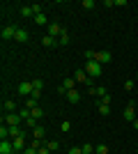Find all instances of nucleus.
<instances>
[{
  "instance_id": "obj_1",
  "label": "nucleus",
  "mask_w": 138,
  "mask_h": 154,
  "mask_svg": "<svg viewBox=\"0 0 138 154\" xmlns=\"http://www.w3.org/2000/svg\"><path fill=\"white\" fill-rule=\"evenodd\" d=\"M85 74H87L90 78L101 76V64H99L97 60H90V62H85Z\"/></svg>"
},
{
  "instance_id": "obj_6",
  "label": "nucleus",
  "mask_w": 138,
  "mask_h": 154,
  "mask_svg": "<svg viewBox=\"0 0 138 154\" xmlns=\"http://www.w3.org/2000/svg\"><path fill=\"white\" fill-rule=\"evenodd\" d=\"M32 90H35V88H32V81H23V83L19 85V94H23L26 99L32 94Z\"/></svg>"
},
{
  "instance_id": "obj_8",
  "label": "nucleus",
  "mask_w": 138,
  "mask_h": 154,
  "mask_svg": "<svg viewBox=\"0 0 138 154\" xmlns=\"http://www.w3.org/2000/svg\"><path fill=\"white\" fill-rule=\"evenodd\" d=\"M62 30H65V28L60 26V23H48V35H51L53 39L60 37V35H62Z\"/></svg>"
},
{
  "instance_id": "obj_22",
  "label": "nucleus",
  "mask_w": 138,
  "mask_h": 154,
  "mask_svg": "<svg viewBox=\"0 0 138 154\" xmlns=\"http://www.w3.org/2000/svg\"><path fill=\"white\" fill-rule=\"evenodd\" d=\"M23 103H26V108H30V110H32V108H37V101H35V99H30V97H28V99H26Z\"/></svg>"
},
{
  "instance_id": "obj_24",
  "label": "nucleus",
  "mask_w": 138,
  "mask_h": 154,
  "mask_svg": "<svg viewBox=\"0 0 138 154\" xmlns=\"http://www.w3.org/2000/svg\"><path fill=\"white\" fill-rule=\"evenodd\" d=\"M9 136H12V138H19V136H21V129L19 127H9Z\"/></svg>"
},
{
  "instance_id": "obj_18",
  "label": "nucleus",
  "mask_w": 138,
  "mask_h": 154,
  "mask_svg": "<svg viewBox=\"0 0 138 154\" xmlns=\"http://www.w3.org/2000/svg\"><path fill=\"white\" fill-rule=\"evenodd\" d=\"M41 44H44V46H55V44H58V42H55V39H53L51 35H46V37L41 39Z\"/></svg>"
},
{
  "instance_id": "obj_14",
  "label": "nucleus",
  "mask_w": 138,
  "mask_h": 154,
  "mask_svg": "<svg viewBox=\"0 0 138 154\" xmlns=\"http://www.w3.org/2000/svg\"><path fill=\"white\" fill-rule=\"evenodd\" d=\"M32 136H35V138H37V140H44V136H46V129L37 124V127L32 129Z\"/></svg>"
},
{
  "instance_id": "obj_2",
  "label": "nucleus",
  "mask_w": 138,
  "mask_h": 154,
  "mask_svg": "<svg viewBox=\"0 0 138 154\" xmlns=\"http://www.w3.org/2000/svg\"><path fill=\"white\" fill-rule=\"evenodd\" d=\"M122 117H124L127 122H133V120H136V101H133V99H129V103H127Z\"/></svg>"
},
{
  "instance_id": "obj_39",
  "label": "nucleus",
  "mask_w": 138,
  "mask_h": 154,
  "mask_svg": "<svg viewBox=\"0 0 138 154\" xmlns=\"http://www.w3.org/2000/svg\"><path fill=\"white\" fill-rule=\"evenodd\" d=\"M83 55H85V60H94V51H85Z\"/></svg>"
},
{
  "instance_id": "obj_3",
  "label": "nucleus",
  "mask_w": 138,
  "mask_h": 154,
  "mask_svg": "<svg viewBox=\"0 0 138 154\" xmlns=\"http://www.w3.org/2000/svg\"><path fill=\"white\" fill-rule=\"evenodd\" d=\"M21 120H23V117H21L19 113H7V115L2 117V124H7V127H19Z\"/></svg>"
},
{
  "instance_id": "obj_34",
  "label": "nucleus",
  "mask_w": 138,
  "mask_h": 154,
  "mask_svg": "<svg viewBox=\"0 0 138 154\" xmlns=\"http://www.w3.org/2000/svg\"><path fill=\"white\" fill-rule=\"evenodd\" d=\"M124 90H127V92L133 90V81H124Z\"/></svg>"
},
{
  "instance_id": "obj_35",
  "label": "nucleus",
  "mask_w": 138,
  "mask_h": 154,
  "mask_svg": "<svg viewBox=\"0 0 138 154\" xmlns=\"http://www.w3.org/2000/svg\"><path fill=\"white\" fill-rule=\"evenodd\" d=\"M39 97H41V90H32V94H30V99H35V101H37Z\"/></svg>"
},
{
  "instance_id": "obj_9",
  "label": "nucleus",
  "mask_w": 138,
  "mask_h": 154,
  "mask_svg": "<svg viewBox=\"0 0 138 154\" xmlns=\"http://www.w3.org/2000/svg\"><path fill=\"white\" fill-rule=\"evenodd\" d=\"M87 90H90V94L99 97V99H101V97H106V94H108V92H106V88H104V85H97V88H94V85H90Z\"/></svg>"
},
{
  "instance_id": "obj_20",
  "label": "nucleus",
  "mask_w": 138,
  "mask_h": 154,
  "mask_svg": "<svg viewBox=\"0 0 138 154\" xmlns=\"http://www.w3.org/2000/svg\"><path fill=\"white\" fill-rule=\"evenodd\" d=\"M14 108H16V103H14L12 99H7V101H5V110H7V113H14Z\"/></svg>"
},
{
  "instance_id": "obj_29",
  "label": "nucleus",
  "mask_w": 138,
  "mask_h": 154,
  "mask_svg": "<svg viewBox=\"0 0 138 154\" xmlns=\"http://www.w3.org/2000/svg\"><path fill=\"white\" fill-rule=\"evenodd\" d=\"M41 115H44V113H41V108H39V106H37V108H32V117H35V120H39Z\"/></svg>"
},
{
  "instance_id": "obj_41",
  "label": "nucleus",
  "mask_w": 138,
  "mask_h": 154,
  "mask_svg": "<svg viewBox=\"0 0 138 154\" xmlns=\"http://www.w3.org/2000/svg\"><path fill=\"white\" fill-rule=\"evenodd\" d=\"M133 129H138V117H136V120H133Z\"/></svg>"
},
{
  "instance_id": "obj_12",
  "label": "nucleus",
  "mask_w": 138,
  "mask_h": 154,
  "mask_svg": "<svg viewBox=\"0 0 138 154\" xmlns=\"http://www.w3.org/2000/svg\"><path fill=\"white\" fill-rule=\"evenodd\" d=\"M14 42H16V44H26V42H28V32H26V30H16Z\"/></svg>"
},
{
  "instance_id": "obj_31",
  "label": "nucleus",
  "mask_w": 138,
  "mask_h": 154,
  "mask_svg": "<svg viewBox=\"0 0 138 154\" xmlns=\"http://www.w3.org/2000/svg\"><path fill=\"white\" fill-rule=\"evenodd\" d=\"M32 88H35V90H41V88H44V83H41L39 78H35V81H32Z\"/></svg>"
},
{
  "instance_id": "obj_21",
  "label": "nucleus",
  "mask_w": 138,
  "mask_h": 154,
  "mask_svg": "<svg viewBox=\"0 0 138 154\" xmlns=\"http://www.w3.org/2000/svg\"><path fill=\"white\" fill-rule=\"evenodd\" d=\"M35 23H37V26H46V16L44 14H37V16H35Z\"/></svg>"
},
{
  "instance_id": "obj_7",
  "label": "nucleus",
  "mask_w": 138,
  "mask_h": 154,
  "mask_svg": "<svg viewBox=\"0 0 138 154\" xmlns=\"http://www.w3.org/2000/svg\"><path fill=\"white\" fill-rule=\"evenodd\" d=\"M111 58H113L111 51H94V60H97L99 64L101 62H111Z\"/></svg>"
},
{
  "instance_id": "obj_38",
  "label": "nucleus",
  "mask_w": 138,
  "mask_h": 154,
  "mask_svg": "<svg viewBox=\"0 0 138 154\" xmlns=\"http://www.w3.org/2000/svg\"><path fill=\"white\" fill-rule=\"evenodd\" d=\"M41 143H44V140H37V138H35V140H32V145H30V147H35V149H39V147H41Z\"/></svg>"
},
{
  "instance_id": "obj_30",
  "label": "nucleus",
  "mask_w": 138,
  "mask_h": 154,
  "mask_svg": "<svg viewBox=\"0 0 138 154\" xmlns=\"http://www.w3.org/2000/svg\"><path fill=\"white\" fill-rule=\"evenodd\" d=\"M30 7H32V14H35V16H37V14H44V12H41V5H37V2L30 5Z\"/></svg>"
},
{
  "instance_id": "obj_33",
  "label": "nucleus",
  "mask_w": 138,
  "mask_h": 154,
  "mask_svg": "<svg viewBox=\"0 0 138 154\" xmlns=\"http://www.w3.org/2000/svg\"><path fill=\"white\" fill-rule=\"evenodd\" d=\"M26 124H28V127H37V120H35V117H28V120H26Z\"/></svg>"
},
{
  "instance_id": "obj_28",
  "label": "nucleus",
  "mask_w": 138,
  "mask_h": 154,
  "mask_svg": "<svg viewBox=\"0 0 138 154\" xmlns=\"http://www.w3.org/2000/svg\"><path fill=\"white\" fill-rule=\"evenodd\" d=\"M60 129H62V131H65V134H67V131H69V129H72V122H69V120H65V122L60 124Z\"/></svg>"
},
{
  "instance_id": "obj_32",
  "label": "nucleus",
  "mask_w": 138,
  "mask_h": 154,
  "mask_svg": "<svg viewBox=\"0 0 138 154\" xmlns=\"http://www.w3.org/2000/svg\"><path fill=\"white\" fill-rule=\"evenodd\" d=\"M111 99H113L111 94H106V97H101V99H99V103H106V106H108V103H111Z\"/></svg>"
},
{
  "instance_id": "obj_15",
  "label": "nucleus",
  "mask_w": 138,
  "mask_h": 154,
  "mask_svg": "<svg viewBox=\"0 0 138 154\" xmlns=\"http://www.w3.org/2000/svg\"><path fill=\"white\" fill-rule=\"evenodd\" d=\"M97 110H99V115H111V106H106V103L97 101Z\"/></svg>"
},
{
  "instance_id": "obj_16",
  "label": "nucleus",
  "mask_w": 138,
  "mask_h": 154,
  "mask_svg": "<svg viewBox=\"0 0 138 154\" xmlns=\"http://www.w3.org/2000/svg\"><path fill=\"white\" fill-rule=\"evenodd\" d=\"M12 145H14V152L23 149V136H19V138H12Z\"/></svg>"
},
{
  "instance_id": "obj_36",
  "label": "nucleus",
  "mask_w": 138,
  "mask_h": 154,
  "mask_svg": "<svg viewBox=\"0 0 138 154\" xmlns=\"http://www.w3.org/2000/svg\"><path fill=\"white\" fill-rule=\"evenodd\" d=\"M37 154H51V149L46 147V145H41V147H39V149H37Z\"/></svg>"
},
{
  "instance_id": "obj_37",
  "label": "nucleus",
  "mask_w": 138,
  "mask_h": 154,
  "mask_svg": "<svg viewBox=\"0 0 138 154\" xmlns=\"http://www.w3.org/2000/svg\"><path fill=\"white\" fill-rule=\"evenodd\" d=\"M67 154H83V147H72Z\"/></svg>"
},
{
  "instance_id": "obj_11",
  "label": "nucleus",
  "mask_w": 138,
  "mask_h": 154,
  "mask_svg": "<svg viewBox=\"0 0 138 154\" xmlns=\"http://www.w3.org/2000/svg\"><path fill=\"white\" fill-rule=\"evenodd\" d=\"M14 152V145L9 140H0V154H12Z\"/></svg>"
},
{
  "instance_id": "obj_17",
  "label": "nucleus",
  "mask_w": 138,
  "mask_h": 154,
  "mask_svg": "<svg viewBox=\"0 0 138 154\" xmlns=\"http://www.w3.org/2000/svg\"><path fill=\"white\" fill-rule=\"evenodd\" d=\"M58 44H60V46L69 44V32H67V28H65V30H62V35H60V37H58Z\"/></svg>"
},
{
  "instance_id": "obj_23",
  "label": "nucleus",
  "mask_w": 138,
  "mask_h": 154,
  "mask_svg": "<svg viewBox=\"0 0 138 154\" xmlns=\"http://www.w3.org/2000/svg\"><path fill=\"white\" fill-rule=\"evenodd\" d=\"M46 147L51 149V152H55V149L60 147V143H58V140H48V143H46Z\"/></svg>"
},
{
  "instance_id": "obj_4",
  "label": "nucleus",
  "mask_w": 138,
  "mask_h": 154,
  "mask_svg": "<svg viewBox=\"0 0 138 154\" xmlns=\"http://www.w3.org/2000/svg\"><path fill=\"white\" fill-rule=\"evenodd\" d=\"M74 85H76V81H74V78H65V81L60 83V88H58V94H60V97H67V92L74 90Z\"/></svg>"
},
{
  "instance_id": "obj_25",
  "label": "nucleus",
  "mask_w": 138,
  "mask_h": 154,
  "mask_svg": "<svg viewBox=\"0 0 138 154\" xmlns=\"http://www.w3.org/2000/svg\"><path fill=\"white\" fill-rule=\"evenodd\" d=\"M94 154H108V145H97Z\"/></svg>"
},
{
  "instance_id": "obj_19",
  "label": "nucleus",
  "mask_w": 138,
  "mask_h": 154,
  "mask_svg": "<svg viewBox=\"0 0 138 154\" xmlns=\"http://www.w3.org/2000/svg\"><path fill=\"white\" fill-rule=\"evenodd\" d=\"M21 16H32V19H35L32 7H30V5H28V7H21Z\"/></svg>"
},
{
  "instance_id": "obj_10",
  "label": "nucleus",
  "mask_w": 138,
  "mask_h": 154,
  "mask_svg": "<svg viewBox=\"0 0 138 154\" xmlns=\"http://www.w3.org/2000/svg\"><path fill=\"white\" fill-rule=\"evenodd\" d=\"M14 35H16V28H14V26H5L2 32H0V37H2V39H14Z\"/></svg>"
},
{
  "instance_id": "obj_40",
  "label": "nucleus",
  "mask_w": 138,
  "mask_h": 154,
  "mask_svg": "<svg viewBox=\"0 0 138 154\" xmlns=\"http://www.w3.org/2000/svg\"><path fill=\"white\" fill-rule=\"evenodd\" d=\"M23 154H37V149H35V147H26V149H23Z\"/></svg>"
},
{
  "instance_id": "obj_5",
  "label": "nucleus",
  "mask_w": 138,
  "mask_h": 154,
  "mask_svg": "<svg viewBox=\"0 0 138 154\" xmlns=\"http://www.w3.org/2000/svg\"><path fill=\"white\" fill-rule=\"evenodd\" d=\"M74 81H78V83H85L87 88H90L94 78H90V76H87V74H85V69H76V74H74Z\"/></svg>"
},
{
  "instance_id": "obj_27",
  "label": "nucleus",
  "mask_w": 138,
  "mask_h": 154,
  "mask_svg": "<svg viewBox=\"0 0 138 154\" xmlns=\"http://www.w3.org/2000/svg\"><path fill=\"white\" fill-rule=\"evenodd\" d=\"M83 154H94V147H92L90 143H85V145H83Z\"/></svg>"
},
{
  "instance_id": "obj_13",
  "label": "nucleus",
  "mask_w": 138,
  "mask_h": 154,
  "mask_svg": "<svg viewBox=\"0 0 138 154\" xmlns=\"http://www.w3.org/2000/svg\"><path fill=\"white\" fill-rule=\"evenodd\" d=\"M78 99H81V94H78V90H76V88L67 92V101H69V103H78Z\"/></svg>"
},
{
  "instance_id": "obj_26",
  "label": "nucleus",
  "mask_w": 138,
  "mask_h": 154,
  "mask_svg": "<svg viewBox=\"0 0 138 154\" xmlns=\"http://www.w3.org/2000/svg\"><path fill=\"white\" fill-rule=\"evenodd\" d=\"M81 7H83V9H92V7H94V0H83Z\"/></svg>"
}]
</instances>
